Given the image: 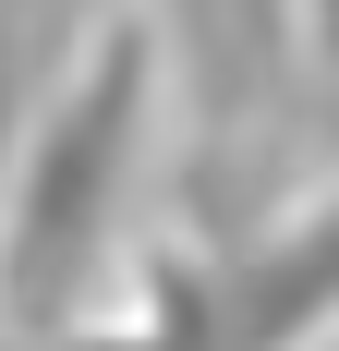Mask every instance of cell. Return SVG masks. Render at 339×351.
Masks as SVG:
<instances>
[{
	"mask_svg": "<svg viewBox=\"0 0 339 351\" xmlns=\"http://www.w3.org/2000/svg\"><path fill=\"white\" fill-rule=\"evenodd\" d=\"M303 36H315V61H327V85H339V0H303Z\"/></svg>",
	"mask_w": 339,
	"mask_h": 351,
	"instance_id": "cell-2",
	"label": "cell"
},
{
	"mask_svg": "<svg viewBox=\"0 0 339 351\" xmlns=\"http://www.w3.org/2000/svg\"><path fill=\"white\" fill-rule=\"evenodd\" d=\"M145 121H158V25L109 12V36L25 121V158H12V194H0V303H12V327H61L97 291L121 206H134Z\"/></svg>",
	"mask_w": 339,
	"mask_h": 351,
	"instance_id": "cell-1",
	"label": "cell"
}]
</instances>
